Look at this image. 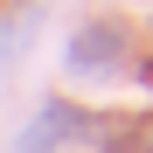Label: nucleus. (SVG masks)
Here are the masks:
<instances>
[{
  "instance_id": "2",
  "label": "nucleus",
  "mask_w": 153,
  "mask_h": 153,
  "mask_svg": "<svg viewBox=\"0 0 153 153\" xmlns=\"http://www.w3.org/2000/svg\"><path fill=\"white\" fill-rule=\"evenodd\" d=\"M111 56H118V35H97V28L70 49V63H76V70H97V63H111Z\"/></svg>"
},
{
  "instance_id": "1",
  "label": "nucleus",
  "mask_w": 153,
  "mask_h": 153,
  "mask_svg": "<svg viewBox=\"0 0 153 153\" xmlns=\"http://www.w3.org/2000/svg\"><path fill=\"white\" fill-rule=\"evenodd\" d=\"M70 132H76V111H70V105H49L28 132H21V153H56Z\"/></svg>"
},
{
  "instance_id": "3",
  "label": "nucleus",
  "mask_w": 153,
  "mask_h": 153,
  "mask_svg": "<svg viewBox=\"0 0 153 153\" xmlns=\"http://www.w3.org/2000/svg\"><path fill=\"white\" fill-rule=\"evenodd\" d=\"M28 35H35V14H14L7 28H0V70H7V63H21V49H28Z\"/></svg>"
}]
</instances>
